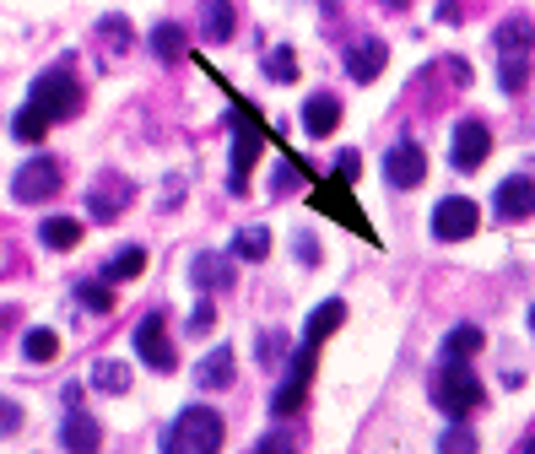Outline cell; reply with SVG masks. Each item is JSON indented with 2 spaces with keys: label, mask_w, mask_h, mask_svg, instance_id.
Instances as JSON below:
<instances>
[{
  "label": "cell",
  "mask_w": 535,
  "mask_h": 454,
  "mask_svg": "<svg viewBox=\"0 0 535 454\" xmlns=\"http://www.w3.org/2000/svg\"><path fill=\"white\" fill-rule=\"evenodd\" d=\"M346 325V303L341 298H330V303H319V309L309 314V330H303V341H325V336H336V330Z\"/></svg>",
  "instance_id": "21"
},
{
  "label": "cell",
  "mask_w": 535,
  "mask_h": 454,
  "mask_svg": "<svg viewBox=\"0 0 535 454\" xmlns=\"http://www.w3.org/2000/svg\"><path fill=\"white\" fill-rule=\"evenodd\" d=\"M22 357H28V363H55V357H60V336H55V330H44V325L28 330V336H22Z\"/></svg>",
  "instance_id": "26"
},
{
  "label": "cell",
  "mask_w": 535,
  "mask_h": 454,
  "mask_svg": "<svg viewBox=\"0 0 535 454\" xmlns=\"http://www.w3.org/2000/svg\"><path fill=\"white\" fill-rule=\"evenodd\" d=\"M433 400H438V411H444L449 422H465L471 411H481L487 390H481V379L465 363H444V373L433 379Z\"/></svg>",
  "instance_id": "3"
},
{
  "label": "cell",
  "mask_w": 535,
  "mask_h": 454,
  "mask_svg": "<svg viewBox=\"0 0 535 454\" xmlns=\"http://www.w3.org/2000/svg\"><path fill=\"white\" fill-rule=\"evenodd\" d=\"M384 6H406V0H384Z\"/></svg>",
  "instance_id": "40"
},
{
  "label": "cell",
  "mask_w": 535,
  "mask_h": 454,
  "mask_svg": "<svg viewBox=\"0 0 535 454\" xmlns=\"http://www.w3.org/2000/svg\"><path fill=\"white\" fill-rule=\"evenodd\" d=\"M60 184H65L60 163L38 152V157H28V163L17 168V179H11V195H17L22 206H44L49 195H60Z\"/></svg>",
  "instance_id": "4"
},
{
  "label": "cell",
  "mask_w": 535,
  "mask_h": 454,
  "mask_svg": "<svg viewBox=\"0 0 535 454\" xmlns=\"http://www.w3.org/2000/svg\"><path fill=\"white\" fill-rule=\"evenodd\" d=\"M525 454H535V438H525Z\"/></svg>",
  "instance_id": "39"
},
{
  "label": "cell",
  "mask_w": 535,
  "mask_h": 454,
  "mask_svg": "<svg viewBox=\"0 0 535 454\" xmlns=\"http://www.w3.org/2000/svg\"><path fill=\"white\" fill-rule=\"evenodd\" d=\"M384 179L395 184V190H417L427 179V157L417 141H395L390 152H384Z\"/></svg>",
  "instance_id": "9"
},
{
  "label": "cell",
  "mask_w": 535,
  "mask_h": 454,
  "mask_svg": "<svg viewBox=\"0 0 535 454\" xmlns=\"http://www.w3.org/2000/svg\"><path fill=\"white\" fill-rule=\"evenodd\" d=\"M487 152H492V130L481 125V119H460V125H454V168L476 173L487 163Z\"/></svg>",
  "instance_id": "11"
},
{
  "label": "cell",
  "mask_w": 535,
  "mask_h": 454,
  "mask_svg": "<svg viewBox=\"0 0 535 454\" xmlns=\"http://www.w3.org/2000/svg\"><path fill=\"white\" fill-rule=\"evenodd\" d=\"M265 255H271V233H265V227H238L233 260H265Z\"/></svg>",
  "instance_id": "25"
},
{
  "label": "cell",
  "mask_w": 535,
  "mask_h": 454,
  "mask_svg": "<svg viewBox=\"0 0 535 454\" xmlns=\"http://www.w3.org/2000/svg\"><path fill=\"white\" fill-rule=\"evenodd\" d=\"M211 325H217V309H211V303H195V314H190V336H206Z\"/></svg>",
  "instance_id": "34"
},
{
  "label": "cell",
  "mask_w": 535,
  "mask_h": 454,
  "mask_svg": "<svg viewBox=\"0 0 535 454\" xmlns=\"http://www.w3.org/2000/svg\"><path fill=\"white\" fill-rule=\"evenodd\" d=\"M136 352H141V363L152 373H173V368H179V352H173V341L163 330V314H146L136 325Z\"/></svg>",
  "instance_id": "7"
},
{
  "label": "cell",
  "mask_w": 535,
  "mask_h": 454,
  "mask_svg": "<svg viewBox=\"0 0 535 454\" xmlns=\"http://www.w3.org/2000/svg\"><path fill=\"white\" fill-rule=\"evenodd\" d=\"M530 330H535V309H530Z\"/></svg>",
  "instance_id": "41"
},
{
  "label": "cell",
  "mask_w": 535,
  "mask_h": 454,
  "mask_svg": "<svg viewBox=\"0 0 535 454\" xmlns=\"http://www.w3.org/2000/svg\"><path fill=\"white\" fill-rule=\"evenodd\" d=\"M492 211H498L503 222L535 217V179H525V173H508V179L498 184V195H492Z\"/></svg>",
  "instance_id": "12"
},
{
  "label": "cell",
  "mask_w": 535,
  "mask_h": 454,
  "mask_svg": "<svg viewBox=\"0 0 535 454\" xmlns=\"http://www.w3.org/2000/svg\"><path fill=\"white\" fill-rule=\"evenodd\" d=\"M254 454H292V438L287 433H265L260 444H254Z\"/></svg>",
  "instance_id": "37"
},
{
  "label": "cell",
  "mask_w": 535,
  "mask_h": 454,
  "mask_svg": "<svg viewBox=\"0 0 535 454\" xmlns=\"http://www.w3.org/2000/svg\"><path fill=\"white\" fill-rule=\"evenodd\" d=\"M76 298H82V309H92V314H109L114 309V292H109V282H76Z\"/></svg>",
  "instance_id": "31"
},
{
  "label": "cell",
  "mask_w": 535,
  "mask_h": 454,
  "mask_svg": "<svg viewBox=\"0 0 535 454\" xmlns=\"http://www.w3.org/2000/svg\"><path fill=\"white\" fill-rule=\"evenodd\" d=\"M227 422L211 406H184L163 433V454H222Z\"/></svg>",
  "instance_id": "1"
},
{
  "label": "cell",
  "mask_w": 535,
  "mask_h": 454,
  "mask_svg": "<svg viewBox=\"0 0 535 454\" xmlns=\"http://www.w3.org/2000/svg\"><path fill=\"white\" fill-rule=\"evenodd\" d=\"M384 60H390V49H384L379 38H363V44L346 49V76H352V82H379Z\"/></svg>",
  "instance_id": "14"
},
{
  "label": "cell",
  "mask_w": 535,
  "mask_h": 454,
  "mask_svg": "<svg viewBox=\"0 0 535 454\" xmlns=\"http://www.w3.org/2000/svg\"><path fill=\"white\" fill-rule=\"evenodd\" d=\"M336 179H341V184L357 179V152H341V157H336Z\"/></svg>",
  "instance_id": "38"
},
{
  "label": "cell",
  "mask_w": 535,
  "mask_h": 454,
  "mask_svg": "<svg viewBox=\"0 0 535 454\" xmlns=\"http://www.w3.org/2000/svg\"><path fill=\"white\" fill-rule=\"evenodd\" d=\"M11 136H17V141H28V146H38V141L49 136V119H44V114H38L33 103H28V109H17V119H11Z\"/></svg>",
  "instance_id": "28"
},
{
  "label": "cell",
  "mask_w": 535,
  "mask_h": 454,
  "mask_svg": "<svg viewBox=\"0 0 535 454\" xmlns=\"http://www.w3.org/2000/svg\"><path fill=\"white\" fill-rule=\"evenodd\" d=\"M28 103L49 119V125H55V119H76L82 114V82L71 76V65H55V71H44L33 82Z\"/></svg>",
  "instance_id": "2"
},
{
  "label": "cell",
  "mask_w": 535,
  "mask_h": 454,
  "mask_svg": "<svg viewBox=\"0 0 535 454\" xmlns=\"http://www.w3.org/2000/svg\"><path fill=\"white\" fill-rule=\"evenodd\" d=\"M265 76H271V82H298V55H292L287 44H276L271 55H265Z\"/></svg>",
  "instance_id": "30"
},
{
  "label": "cell",
  "mask_w": 535,
  "mask_h": 454,
  "mask_svg": "<svg viewBox=\"0 0 535 454\" xmlns=\"http://www.w3.org/2000/svg\"><path fill=\"white\" fill-rule=\"evenodd\" d=\"M17 427H22V406L0 395V433H17Z\"/></svg>",
  "instance_id": "36"
},
{
  "label": "cell",
  "mask_w": 535,
  "mask_h": 454,
  "mask_svg": "<svg viewBox=\"0 0 535 454\" xmlns=\"http://www.w3.org/2000/svg\"><path fill=\"white\" fill-rule=\"evenodd\" d=\"M314 352H319V346L303 341V352L287 363V379L276 384V395H271L276 417H298V411H303V400H309V379H314Z\"/></svg>",
  "instance_id": "5"
},
{
  "label": "cell",
  "mask_w": 535,
  "mask_h": 454,
  "mask_svg": "<svg viewBox=\"0 0 535 454\" xmlns=\"http://www.w3.org/2000/svg\"><path fill=\"white\" fill-rule=\"evenodd\" d=\"M336 125H341V98H330V92H314V98L303 103V130H309V136H330Z\"/></svg>",
  "instance_id": "18"
},
{
  "label": "cell",
  "mask_w": 535,
  "mask_h": 454,
  "mask_svg": "<svg viewBox=\"0 0 535 454\" xmlns=\"http://www.w3.org/2000/svg\"><path fill=\"white\" fill-rule=\"evenodd\" d=\"M233 373H238L233 346H217V352H206L195 363V384H200V390H233Z\"/></svg>",
  "instance_id": "15"
},
{
  "label": "cell",
  "mask_w": 535,
  "mask_h": 454,
  "mask_svg": "<svg viewBox=\"0 0 535 454\" xmlns=\"http://www.w3.org/2000/svg\"><path fill=\"white\" fill-rule=\"evenodd\" d=\"M492 44H498V60H519V55H530V49H535V22H530V17H508V22H498Z\"/></svg>",
  "instance_id": "16"
},
{
  "label": "cell",
  "mask_w": 535,
  "mask_h": 454,
  "mask_svg": "<svg viewBox=\"0 0 535 454\" xmlns=\"http://www.w3.org/2000/svg\"><path fill=\"white\" fill-rule=\"evenodd\" d=\"M200 33H206V44H227L233 38V0H200Z\"/></svg>",
  "instance_id": "20"
},
{
  "label": "cell",
  "mask_w": 535,
  "mask_h": 454,
  "mask_svg": "<svg viewBox=\"0 0 535 454\" xmlns=\"http://www.w3.org/2000/svg\"><path fill=\"white\" fill-rule=\"evenodd\" d=\"M481 444H476V433L465 422H449V433L438 438V454H476Z\"/></svg>",
  "instance_id": "32"
},
{
  "label": "cell",
  "mask_w": 535,
  "mask_h": 454,
  "mask_svg": "<svg viewBox=\"0 0 535 454\" xmlns=\"http://www.w3.org/2000/svg\"><path fill=\"white\" fill-rule=\"evenodd\" d=\"M98 44H109V55L119 60V55L130 49V22H125V17H103V22H98Z\"/></svg>",
  "instance_id": "29"
},
{
  "label": "cell",
  "mask_w": 535,
  "mask_h": 454,
  "mask_svg": "<svg viewBox=\"0 0 535 454\" xmlns=\"http://www.w3.org/2000/svg\"><path fill=\"white\" fill-rule=\"evenodd\" d=\"M92 384H98L103 395H125L130 390V368L114 363V357H98V363H92Z\"/></svg>",
  "instance_id": "24"
},
{
  "label": "cell",
  "mask_w": 535,
  "mask_h": 454,
  "mask_svg": "<svg viewBox=\"0 0 535 454\" xmlns=\"http://www.w3.org/2000/svg\"><path fill=\"white\" fill-rule=\"evenodd\" d=\"M141 271H146V249L130 244V249H119V255L103 265V282H130V276H141Z\"/></svg>",
  "instance_id": "27"
},
{
  "label": "cell",
  "mask_w": 535,
  "mask_h": 454,
  "mask_svg": "<svg viewBox=\"0 0 535 454\" xmlns=\"http://www.w3.org/2000/svg\"><path fill=\"white\" fill-rule=\"evenodd\" d=\"M254 163H260V130H254L249 119H238V130H233V168H227V190H233V195L249 190Z\"/></svg>",
  "instance_id": "10"
},
{
  "label": "cell",
  "mask_w": 535,
  "mask_h": 454,
  "mask_svg": "<svg viewBox=\"0 0 535 454\" xmlns=\"http://www.w3.org/2000/svg\"><path fill=\"white\" fill-rule=\"evenodd\" d=\"M476 227H481L476 200L449 195V200H438V206H433V238H444V244H460V238H471Z\"/></svg>",
  "instance_id": "6"
},
{
  "label": "cell",
  "mask_w": 535,
  "mask_h": 454,
  "mask_svg": "<svg viewBox=\"0 0 535 454\" xmlns=\"http://www.w3.org/2000/svg\"><path fill=\"white\" fill-rule=\"evenodd\" d=\"M146 44H152V55L163 60V65H179L184 55H190V33H184L179 22H157V28H152V38H146Z\"/></svg>",
  "instance_id": "19"
},
{
  "label": "cell",
  "mask_w": 535,
  "mask_h": 454,
  "mask_svg": "<svg viewBox=\"0 0 535 454\" xmlns=\"http://www.w3.org/2000/svg\"><path fill=\"white\" fill-rule=\"evenodd\" d=\"M60 444H65V454H98L103 449L98 417L82 411V406H71V411H65V422H60Z\"/></svg>",
  "instance_id": "13"
},
{
  "label": "cell",
  "mask_w": 535,
  "mask_h": 454,
  "mask_svg": "<svg viewBox=\"0 0 535 454\" xmlns=\"http://www.w3.org/2000/svg\"><path fill=\"white\" fill-rule=\"evenodd\" d=\"M282 357H287V341H282V336H260V363H265V368L282 363Z\"/></svg>",
  "instance_id": "35"
},
{
  "label": "cell",
  "mask_w": 535,
  "mask_h": 454,
  "mask_svg": "<svg viewBox=\"0 0 535 454\" xmlns=\"http://www.w3.org/2000/svg\"><path fill=\"white\" fill-rule=\"evenodd\" d=\"M130 200H136V184H130L125 173H103V179L92 184V195H87V211L98 222H114V217H125Z\"/></svg>",
  "instance_id": "8"
},
{
  "label": "cell",
  "mask_w": 535,
  "mask_h": 454,
  "mask_svg": "<svg viewBox=\"0 0 535 454\" xmlns=\"http://www.w3.org/2000/svg\"><path fill=\"white\" fill-rule=\"evenodd\" d=\"M481 346H487V336H481L476 325H460V330H449L444 336V357L449 363H465V357H476Z\"/></svg>",
  "instance_id": "23"
},
{
  "label": "cell",
  "mask_w": 535,
  "mask_h": 454,
  "mask_svg": "<svg viewBox=\"0 0 535 454\" xmlns=\"http://www.w3.org/2000/svg\"><path fill=\"white\" fill-rule=\"evenodd\" d=\"M38 238H44V249H76L82 244V222L76 217H44Z\"/></svg>",
  "instance_id": "22"
},
{
  "label": "cell",
  "mask_w": 535,
  "mask_h": 454,
  "mask_svg": "<svg viewBox=\"0 0 535 454\" xmlns=\"http://www.w3.org/2000/svg\"><path fill=\"white\" fill-rule=\"evenodd\" d=\"M190 282L200 292H227L233 287V255H195L190 260Z\"/></svg>",
  "instance_id": "17"
},
{
  "label": "cell",
  "mask_w": 535,
  "mask_h": 454,
  "mask_svg": "<svg viewBox=\"0 0 535 454\" xmlns=\"http://www.w3.org/2000/svg\"><path fill=\"white\" fill-rule=\"evenodd\" d=\"M498 82H503V92H525V82H530V55L498 60Z\"/></svg>",
  "instance_id": "33"
}]
</instances>
